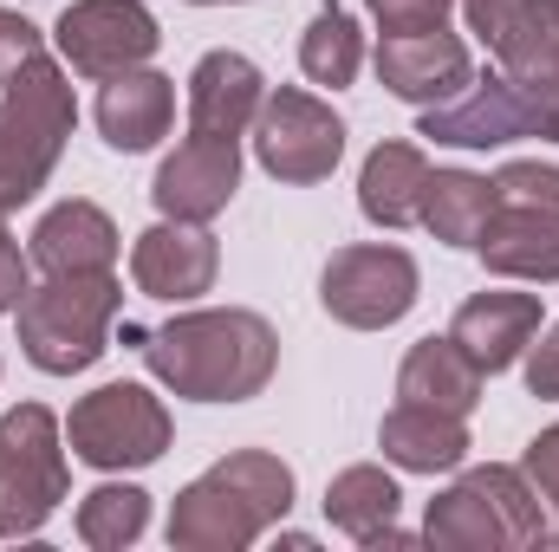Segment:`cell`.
Returning <instances> with one entry per match:
<instances>
[{"mask_svg":"<svg viewBox=\"0 0 559 552\" xmlns=\"http://www.w3.org/2000/svg\"><path fill=\"white\" fill-rule=\"evenodd\" d=\"M169 410L163 397H150L143 384H98L92 397H79L66 416V448L98 468V475H124V468H150L169 455Z\"/></svg>","mask_w":559,"mask_h":552,"instance_id":"obj_7","label":"cell"},{"mask_svg":"<svg viewBox=\"0 0 559 552\" xmlns=\"http://www.w3.org/2000/svg\"><path fill=\"white\" fill-rule=\"evenodd\" d=\"M521 92H527V111H534V137L559 143V65L540 72V79H521Z\"/></svg>","mask_w":559,"mask_h":552,"instance_id":"obj_33","label":"cell"},{"mask_svg":"<svg viewBox=\"0 0 559 552\" xmlns=\"http://www.w3.org/2000/svg\"><path fill=\"white\" fill-rule=\"evenodd\" d=\"M554 13H559V0H554Z\"/></svg>","mask_w":559,"mask_h":552,"instance_id":"obj_36","label":"cell"},{"mask_svg":"<svg viewBox=\"0 0 559 552\" xmlns=\"http://www.w3.org/2000/svg\"><path fill=\"white\" fill-rule=\"evenodd\" d=\"M521 475L534 481V494H540V501L559 514V422H547V429L527 442V455H521Z\"/></svg>","mask_w":559,"mask_h":552,"instance_id":"obj_31","label":"cell"},{"mask_svg":"<svg viewBox=\"0 0 559 552\" xmlns=\"http://www.w3.org/2000/svg\"><path fill=\"white\" fill-rule=\"evenodd\" d=\"M150 527V494L131 488V481H105L79 501V540L92 552H124L143 540Z\"/></svg>","mask_w":559,"mask_h":552,"instance_id":"obj_27","label":"cell"},{"mask_svg":"<svg viewBox=\"0 0 559 552\" xmlns=\"http://www.w3.org/2000/svg\"><path fill=\"white\" fill-rule=\"evenodd\" d=\"M189 7H241V0H189Z\"/></svg>","mask_w":559,"mask_h":552,"instance_id":"obj_35","label":"cell"},{"mask_svg":"<svg viewBox=\"0 0 559 552\" xmlns=\"http://www.w3.org/2000/svg\"><path fill=\"white\" fill-rule=\"evenodd\" d=\"M241 189V137H189L156 163L150 202L169 221H215Z\"/></svg>","mask_w":559,"mask_h":552,"instance_id":"obj_12","label":"cell"},{"mask_svg":"<svg viewBox=\"0 0 559 552\" xmlns=\"http://www.w3.org/2000/svg\"><path fill=\"white\" fill-rule=\"evenodd\" d=\"M267 105V79L248 52L215 46L189 72V131L195 137H248Z\"/></svg>","mask_w":559,"mask_h":552,"instance_id":"obj_16","label":"cell"},{"mask_svg":"<svg viewBox=\"0 0 559 552\" xmlns=\"http://www.w3.org/2000/svg\"><path fill=\"white\" fill-rule=\"evenodd\" d=\"M423 540L449 552H527L554 540L547 501L534 494V481L508 461H481L462 468L423 514Z\"/></svg>","mask_w":559,"mask_h":552,"instance_id":"obj_4","label":"cell"},{"mask_svg":"<svg viewBox=\"0 0 559 552\" xmlns=\"http://www.w3.org/2000/svg\"><path fill=\"white\" fill-rule=\"evenodd\" d=\"M46 52V39H39V26L26 20V13H13V7H0V85H13L33 59Z\"/></svg>","mask_w":559,"mask_h":552,"instance_id":"obj_29","label":"cell"},{"mask_svg":"<svg viewBox=\"0 0 559 552\" xmlns=\"http://www.w3.org/2000/svg\"><path fill=\"white\" fill-rule=\"evenodd\" d=\"M468 33L495 52L508 79H540L559 65V13L554 0H462Z\"/></svg>","mask_w":559,"mask_h":552,"instance_id":"obj_15","label":"cell"},{"mask_svg":"<svg viewBox=\"0 0 559 552\" xmlns=\"http://www.w3.org/2000/svg\"><path fill=\"white\" fill-rule=\"evenodd\" d=\"M378 448L404 475H455L468 461V416L397 397V410H384L378 422Z\"/></svg>","mask_w":559,"mask_h":552,"instance_id":"obj_20","label":"cell"},{"mask_svg":"<svg viewBox=\"0 0 559 552\" xmlns=\"http://www.w3.org/2000/svg\"><path fill=\"white\" fill-rule=\"evenodd\" d=\"M26 286H33V261L20 254V241L7 228V208H0V312H13L26 299Z\"/></svg>","mask_w":559,"mask_h":552,"instance_id":"obj_32","label":"cell"},{"mask_svg":"<svg viewBox=\"0 0 559 552\" xmlns=\"http://www.w3.org/2000/svg\"><path fill=\"white\" fill-rule=\"evenodd\" d=\"M222 274V248L209 235V221H156L131 241V286L143 299H163V305H189L202 292H215Z\"/></svg>","mask_w":559,"mask_h":552,"instance_id":"obj_13","label":"cell"},{"mask_svg":"<svg viewBox=\"0 0 559 552\" xmlns=\"http://www.w3.org/2000/svg\"><path fill=\"white\" fill-rule=\"evenodd\" d=\"M397 507H404V488H397V475H384L378 461H352V468H338L332 481H325V520L345 533V540H378L391 520H397Z\"/></svg>","mask_w":559,"mask_h":552,"instance_id":"obj_25","label":"cell"},{"mask_svg":"<svg viewBox=\"0 0 559 552\" xmlns=\"http://www.w3.org/2000/svg\"><path fill=\"white\" fill-rule=\"evenodd\" d=\"M423 189H429L423 143H378L358 169V215L371 228H417Z\"/></svg>","mask_w":559,"mask_h":552,"instance_id":"obj_22","label":"cell"},{"mask_svg":"<svg viewBox=\"0 0 559 552\" xmlns=\"http://www.w3.org/2000/svg\"><path fill=\"white\" fill-rule=\"evenodd\" d=\"M449 338L495 377V371H514L527 358V345L540 338V292H508V286H488L475 299L455 305L449 319Z\"/></svg>","mask_w":559,"mask_h":552,"instance_id":"obj_18","label":"cell"},{"mask_svg":"<svg viewBox=\"0 0 559 552\" xmlns=\"http://www.w3.org/2000/svg\"><path fill=\"white\" fill-rule=\"evenodd\" d=\"M66 422L46 404L0 416V540H33L66 501Z\"/></svg>","mask_w":559,"mask_h":552,"instance_id":"obj_6","label":"cell"},{"mask_svg":"<svg viewBox=\"0 0 559 552\" xmlns=\"http://www.w3.org/2000/svg\"><path fill=\"white\" fill-rule=\"evenodd\" d=\"M417 137L449 143V149H508V143L534 137V111H527L521 79L481 72V79H468L455 98H442V105L423 111Z\"/></svg>","mask_w":559,"mask_h":552,"instance_id":"obj_11","label":"cell"},{"mask_svg":"<svg viewBox=\"0 0 559 552\" xmlns=\"http://www.w3.org/2000/svg\"><path fill=\"white\" fill-rule=\"evenodd\" d=\"M475 254L488 261V274L501 279H534L559 286V208H495L488 235L475 241Z\"/></svg>","mask_w":559,"mask_h":552,"instance_id":"obj_21","label":"cell"},{"mask_svg":"<svg viewBox=\"0 0 559 552\" xmlns=\"http://www.w3.org/2000/svg\"><path fill=\"white\" fill-rule=\"evenodd\" d=\"M371 65H378V85H384L391 98L417 105V111L442 105V98H455V92L475 79L468 39L449 33V26H429V33H378Z\"/></svg>","mask_w":559,"mask_h":552,"instance_id":"obj_14","label":"cell"},{"mask_svg":"<svg viewBox=\"0 0 559 552\" xmlns=\"http://www.w3.org/2000/svg\"><path fill=\"white\" fill-rule=\"evenodd\" d=\"M358 65H365V33H358V20H352L345 7H319L312 26L299 33V72H306L312 85H325V92H345V85L358 79Z\"/></svg>","mask_w":559,"mask_h":552,"instance_id":"obj_26","label":"cell"},{"mask_svg":"<svg viewBox=\"0 0 559 552\" xmlns=\"http://www.w3.org/2000/svg\"><path fill=\"white\" fill-rule=\"evenodd\" d=\"M378 33H429V26H449V7L455 0H365Z\"/></svg>","mask_w":559,"mask_h":552,"instance_id":"obj_30","label":"cell"},{"mask_svg":"<svg viewBox=\"0 0 559 552\" xmlns=\"http://www.w3.org/2000/svg\"><path fill=\"white\" fill-rule=\"evenodd\" d=\"M72 124H79V98H72L66 59L39 52L13 85H0V208L7 215L46 189Z\"/></svg>","mask_w":559,"mask_h":552,"instance_id":"obj_5","label":"cell"},{"mask_svg":"<svg viewBox=\"0 0 559 552\" xmlns=\"http://www.w3.org/2000/svg\"><path fill=\"white\" fill-rule=\"evenodd\" d=\"M254 156L274 182H293V189L325 182L345 156V124L325 98H312L299 85H280V92H267V105L254 118Z\"/></svg>","mask_w":559,"mask_h":552,"instance_id":"obj_9","label":"cell"},{"mask_svg":"<svg viewBox=\"0 0 559 552\" xmlns=\"http://www.w3.org/2000/svg\"><path fill=\"white\" fill-rule=\"evenodd\" d=\"M423 292L417 261L391 241H358V248H338L319 274V305L352 325V332H384L397 319H411Z\"/></svg>","mask_w":559,"mask_h":552,"instance_id":"obj_8","label":"cell"},{"mask_svg":"<svg viewBox=\"0 0 559 552\" xmlns=\"http://www.w3.org/2000/svg\"><path fill=\"white\" fill-rule=\"evenodd\" d=\"M293 514V468L274 448H235L202 468L169 507V547L182 552H248Z\"/></svg>","mask_w":559,"mask_h":552,"instance_id":"obj_2","label":"cell"},{"mask_svg":"<svg viewBox=\"0 0 559 552\" xmlns=\"http://www.w3.org/2000/svg\"><path fill=\"white\" fill-rule=\"evenodd\" d=\"M124 338L138 345L143 371L189 404H248L280 371V332L248 305H195L176 312L169 325L124 332Z\"/></svg>","mask_w":559,"mask_h":552,"instance_id":"obj_1","label":"cell"},{"mask_svg":"<svg viewBox=\"0 0 559 552\" xmlns=\"http://www.w3.org/2000/svg\"><path fill=\"white\" fill-rule=\"evenodd\" d=\"M118 254H124L118 221L85 195L52 202L39 215V228L26 235V261L39 274H118Z\"/></svg>","mask_w":559,"mask_h":552,"instance_id":"obj_17","label":"cell"},{"mask_svg":"<svg viewBox=\"0 0 559 552\" xmlns=\"http://www.w3.org/2000/svg\"><path fill=\"white\" fill-rule=\"evenodd\" d=\"M521 371H527V391H534V397H554L559 404V325L540 338V345H527Z\"/></svg>","mask_w":559,"mask_h":552,"instance_id":"obj_34","label":"cell"},{"mask_svg":"<svg viewBox=\"0 0 559 552\" xmlns=\"http://www.w3.org/2000/svg\"><path fill=\"white\" fill-rule=\"evenodd\" d=\"M92 118H98V137L111 143V149L143 156V149H156V143L169 137V124H176V79H163L150 65H131L118 79H98Z\"/></svg>","mask_w":559,"mask_h":552,"instance_id":"obj_19","label":"cell"},{"mask_svg":"<svg viewBox=\"0 0 559 552\" xmlns=\"http://www.w3.org/2000/svg\"><path fill=\"white\" fill-rule=\"evenodd\" d=\"M501 195H495V176H475V169H429V189H423V228L442 241V248H475L495 221Z\"/></svg>","mask_w":559,"mask_h":552,"instance_id":"obj_24","label":"cell"},{"mask_svg":"<svg viewBox=\"0 0 559 552\" xmlns=\"http://www.w3.org/2000/svg\"><path fill=\"white\" fill-rule=\"evenodd\" d=\"M481 384H488V371L449 332L442 338H417L404 351V364H397V397L404 404H436V410H455V416H468L481 404Z\"/></svg>","mask_w":559,"mask_h":552,"instance_id":"obj_23","label":"cell"},{"mask_svg":"<svg viewBox=\"0 0 559 552\" xmlns=\"http://www.w3.org/2000/svg\"><path fill=\"white\" fill-rule=\"evenodd\" d=\"M495 195L508 208H559V163H501Z\"/></svg>","mask_w":559,"mask_h":552,"instance_id":"obj_28","label":"cell"},{"mask_svg":"<svg viewBox=\"0 0 559 552\" xmlns=\"http://www.w3.org/2000/svg\"><path fill=\"white\" fill-rule=\"evenodd\" d=\"M52 39L79 79H118L131 65H150V52L163 46L156 13L143 0H72L59 13Z\"/></svg>","mask_w":559,"mask_h":552,"instance_id":"obj_10","label":"cell"},{"mask_svg":"<svg viewBox=\"0 0 559 552\" xmlns=\"http://www.w3.org/2000/svg\"><path fill=\"white\" fill-rule=\"evenodd\" d=\"M118 312H124V279L118 274H46L13 305L20 351L46 377H79L111 351Z\"/></svg>","mask_w":559,"mask_h":552,"instance_id":"obj_3","label":"cell"}]
</instances>
